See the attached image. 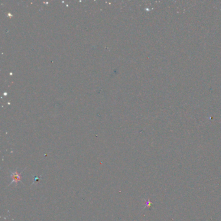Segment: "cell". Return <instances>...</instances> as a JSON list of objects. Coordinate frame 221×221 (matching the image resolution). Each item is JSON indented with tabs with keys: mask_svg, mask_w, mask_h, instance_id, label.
<instances>
[{
	"mask_svg": "<svg viewBox=\"0 0 221 221\" xmlns=\"http://www.w3.org/2000/svg\"><path fill=\"white\" fill-rule=\"evenodd\" d=\"M40 177H35V182H33V184H34V183H35V182H38V181H39L40 179Z\"/></svg>",
	"mask_w": 221,
	"mask_h": 221,
	"instance_id": "cell-2",
	"label": "cell"
},
{
	"mask_svg": "<svg viewBox=\"0 0 221 221\" xmlns=\"http://www.w3.org/2000/svg\"><path fill=\"white\" fill-rule=\"evenodd\" d=\"M10 173H11V176L12 178V181L10 183L9 186L10 185H11L12 184H13V183H15L17 185L18 182H22L21 175H20L19 173H18L17 172V171H16L15 172L10 171Z\"/></svg>",
	"mask_w": 221,
	"mask_h": 221,
	"instance_id": "cell-1",
	"label": "cell"
}]
</instances>
